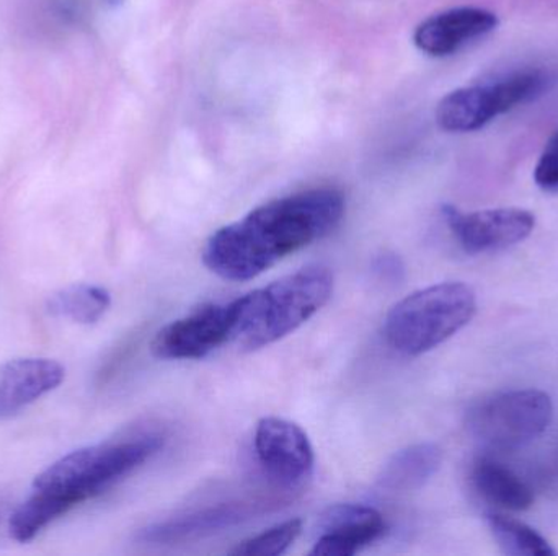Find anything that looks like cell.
Returning a JSON list of instances; mask_svg holds the SVG:
<instances>
[{
	"label": "cell",
	"mask_w": 558,
	"mask_h": 556,
	"mask_svg": "<svg viewBox=\"0 0 558 556\" xmlns=\"http://www.w3.org/2000/svg\"><path fill=\"white\" fill-rule=\"evenodd\" d=\"M383 515L371 506L337 505L318 521V535L312 556H351L373 544L386 532Z\"/></svg>",
	"instance_id": "obj_10"
},
{
	"label": "cell",
	"mask_w": 558,
	"mask_h": 556,
	"mask_svg": "<svg viewBox=\"0 0 558 556\" xmlns=\"http://www.w3.org/2000/svg\"><path fill=\"white\" fill-rule=\"evenodd\" d=\"M475 490L487 502L508 509V511H526L534 505V493L526 482L513 470L490 459H481L472 470Z\"/></svg>",
	"instance_id": "obj_15"
},
{
	"label": "cell",
	"mask_w": 558,
	"mask_h": 556,
	"mask_svg": "<svg viewBox=\"0 0 558 556\" xmlns=\"http://www.w3.org/2000/svg\"><path fill=\"white\" fill-rule=\"evenodd\" d=\"M374 270L379 274L380 280L390 281V283L402 280L403 264L396 255H383L377 258Z\"/></svg>",
	"instance_id": "obj_21"
},
{
	"label": "cell",
	"mask_w": 558,
	"mask_h": 556,
	"mask_svg": "<svg viewBox=\"0 0 558 556\" xmlns=\"http://www.w3.org/2000/svg\"><path fill=\"white\" fill-rule=\"evenodd\" d=\"M498 16L481 7H459L429 16L416 26L413 41L420 51L445 58L454 54L474 39L497 29Z\"/></svg>",
	"instance_id": "obj_11"
},
{
	"label": "cell",
	"mask_w": 558,
	"mask_h": 556,
	"mask_svg": "<svg viewBox=\"0 0 558 556\" xmlns=\"http://www.w3.org/2000/svg\"><path fill=\"white\" fill-rule=\"evenodd\" d=\"M553 75L544 69H523L495 81L458 88L446 95L436 108V121L449 133H472L539 98L549 90Z\"/></svg>",
	"instance_id": "obj_5"
},
{
	"label": "cell",
	"mask_w": 558,
	"mask_h": 556,
	"mask_svg": "<svg viewBox=\"0 0 558 556\" xmlns=\"http://www.w3.org/2000/svg\"><path fill=\"white\" fill-rule=\"evenodd\" d=\"M238 323V299L209 304L175 320L154 336L153 355L159 359H203L232 342Z\"/></svg>",
	"instance_id": "obj_7"
},
{
	"label": "cell",
	"mask_w": 558,
	"mask_h": 556,
	"mask_svg": "<svg viewBox=\"0 0 558 556\" xmlns=\"http://www.w3.org/2000/svg\"><path fill=\"white\" fill-rule=\"evenodd\" d=\"M441 211L456 240L471 255L513 247L526 240L536 225V218L526 209L500 208L462 212L454 206L446 205Z\"/></svg>",
	"instance_id": "obj_8"
},
{
	"label": "cell",
	"mask_w": 558,
	"mask_h": 556,
	"mask_svg": "<svg viewBox=\"0 0 558 556\" xmlns=\"http://www.w3.org/2000/svg\"><path fill=\"white\" fill-rule=\"evenodd\" d=\"M534 180L546 191L558 189V129L547 140L543 156L534 170Z\"/></svg>",
	"instance_id": "obj_20"
},
{
	"label": "cell",
	"mask_w": 558,
	"mask_h": 556,
	"mask_svg": "<svg viewBox=\"0 0 558 556\" xmlns=\"http://www.w3.org/2000/svg\"><path fill=\"white\" fill-rule=\"evenodd\" d=\"M333 293V274L320 264L305 267L238 299L232 342L257 351L295 332Z\"/></svg>",
	"instance_id": "obj_2"
},
{
	"label": "cell",
	"mask_w": 558,
	"mask_h": 556,
	"mask_svg": "<svg viewBox=\"0 0 558 556\" xmlns=\"http://www.w3.org/2000/svg\"><path fill=\"white\" fill-rule=\"evenodd\" d=\"M72 508H75L74 503L58 493L33 490L32 495L10 516V538L20 544L32 542L43 529Z\"/></svg>",
	"instance_id": "obj_16"
},
{
	"label": "cell",
	"mask_w": 558,
	"mask_h": 556,
	"mask_svg": "<svg viewBox=\"0 0 558 556\" xmlns=\"http://www.w3.org/2000/svg\"><path fill=\"white\" fill-rule=\"evenodd\" d=\"M105 2H107L108 5L118 7L121 5V3H123V0H105Z\"/></svg>",
	"instance_id": "obj_22"
},
{
	"label": "cell",
	"mask_w": 558,
	"mask_h": 556,
	"mask_svg": "<svg viewBox=\"0 0 558 556\" xmlns=\"http://www.w3.org/2000/svg\"><path fill=\"white\" fill-rule=\"evenodd\" d=\"M65 368L48 358H19L0 365V420H9L64 382Z\"/></svg>",
	"instance_id": "obj_12"
},
{
	"label": "cell",
	"mask_w": 558,
	"mask_h": 556,
	"mask_svg": "<svg viewBox=\"0 0 558 556\" xmlns=\"http://www.w3.org/2000/svg\"><path fill=\"white\" fill-rule=\"evenodd\" d=\"M255 450L262 467L281 485H301L314 470V449L307 434L282 418H264L258 423Z\"/></svg>",
	"instance_id": "obj_9"
},
{
	"label": "cell",
	"mask_w": 558,
	"mask_h": 556,
	"mask_svg": "<svg viewBox=\"0 0 558 556\" xmlns=\"http://www.w3.org/2000/svg\"><path fill=\"white\" fill-rule=\"evenodd\" d=\"M163 441L162 434L150 431L82 447L43 470L33 489L58 493L75 506L82 505L156 456Z\"/></svg>",
	"instance_id": "obj_3"
},
{
	"label": "cell",
	"mask_w": 558,
	"mask_h": 556,
	"mask_svg": "<svg viewBox=\"0 0 558 556\" xmlns=\"http://www.w3.org/2000/svg\"><path fill=\"white\" fill-rule=\"evenodd\" d=\"M344 215L338 189L315 188L275 199L209 237L203 261L228 281H248L330 234Z\"/></svg>",
	"instance_id": "obj_1"
},
{
	"label": "cell",
	"mask_w": 558,
	"mask_h": 556,
	"mask_svg": "<svg viewBox=\"0 0 558 556\" xmlns=\"http://www.w3.org/2000/svg\"><path fill=\"white\" fill-rule=\"evenodd\" d=\"M477 299L462 283H441L410 294L384 320V338L393 351L420 356L448 342L474 319Z\"/></svg>",
	"instance_id": "obj_4"
},
{
	"label": "cell",
	"mask_w": 558,
	"mask_h": 556,
	"mask_svg": "<svg viewBox=\"0 0 558 556\" xmlns=\"http://www.w3.org/2000/svg\"><path fill=\"white\" fill-rule=\"evenodd\" d=\"M442 453L436 444L422 443L397 453L384 467L377 485L386 492H415L438 473Z\"/></svg>",
	"instance_id": "obj_14"
},
{
	"label": "cell",
	"mask_w": 558,
	"mask_h": 556,
	"mask_svg": "<svg viewBox=\"0 0 558 556\" xmlns=\"http://www.w3.org/2000/svg\"><path fill=\"white\" fill-rule=\"evenodd\" d=\"M553 418L554 405L546 392H501L469 410L468 430L482 446L514 450L543 436Z\"/></svg>",
	"instance_id": "obj_6"
},
{
	"label": "cell",
	"mask_w": 558,
	"mask_h": 556,
	"mask_svg": "<svg viewBox=\"0 0 558 556\" xmlns=\"http://www.w3.org/2000/svg\"><path fill=\"white\" fill-rule=\"evenodd\" d=\"M262 506L264 503H225V505L199 509L192 515L157 522L143 529L137 535V541L143 544L170 545L208 538L216 532H222L248 521Z\"/></svg>",
	"instance_id": "obj_13"
},
{
	"label": "cell",
	"mask_w": 558,
	"mask_h": 556,
	"mask_svg": "<svg viewBox=\"0 0 558 556\" xmlns=\"http://www.w3.org/2000/svg\"><path fill=\"white\" fill-rule=\"evenodd\" d=\"M488 529L505 555L554 556L549 542L524 522L501 515L487 516Z\"/></svg>",
	"instance_id": "obj_18"
},
{
	"label": "cell",
	"mask_w": 558,
	"mask_h": 556,
	"mask_svg": "<svg viewBox=\"0 0 558 556\" xmlns=\"http://www.w3.org/2000/svg\"><path fill=\"white\" fill-rule=\"evenodd\" d=\"M111 306L107 289L92 284H75L52 294L48 299V312L81 325H94Z\"/></svg>",
	"instance_id": "obj_17"
},
{
	"label": "cell",
	"mask_w": 558,
	"mask_h": 556,
	"mask_svg": "<svg viewBox=\"0 0 558 556\" xmlns=\"http://www.w3.org/2000/svg\"><path fill=\"white\" fill-rule=\"evenodd\" d=\"M302 532L301 519H291V521L282 522L275 526L255 538L239 544L232 555L245 556H278L284 554Z\"/></svg>",
	"instance_id": "obj_19"
}]
</instances>
